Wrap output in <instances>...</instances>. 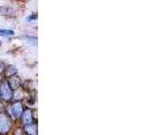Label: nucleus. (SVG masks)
<instances>
[{"label": "nucleus", "mask_w": 149, "mask_h": 135, "mask_svg": "<svg viewBox=\"0 0 149 135\" xmlns=\"http://www.w3.org/2000/svg\"><path fill=\"white\" fill-rule=\"evenodd\" d=\"M11 128V120L9 118L7 114H0V134L6 135Z\"/></svg>", "instance_id": "nucleus-1"}, {"label": "nucleus", "mask_w": 149, "mask_h": 135, "mask_svg": "<svg viewBox=\"0 0 149 135\" xmlns=\"http://www.w3.org/2000/svg\"><path fill=\"white\" fill-rule=\"evenodd\" d=\"M22 110H24V107H22V101H16L9 108V112L11 115L13 120H18L19 117H22Z\"/></svg>", "instance_id": "nucleus-2"}, {"label": "nucleus", "mask_w": 149, "mask_h": 135, "mask_svg": "<svg viewBox=\"0 0 149 135\" xmlns=\"http://www.w3.org/2000/svg\"><path fill=\"white\" fill-rule=\"evenodd\" d=\"M0 97L6 101H9L13 98V90L10 89L7 81H2L0 83Z\"/></svg>", "instance_id": "nucleus-3"}, {"label": "nucleus", "mask_w": 149, "mask_h": 135, "mask_svg": "<svg viewBox=\"0 0 149 135\" xmlns=\"http://www.w3.org/2000/svg\"><path fill=\"white\" fill-rule=\"evenodd\" d=\"M22 125H24V126L29 125V124L33 123V112H31V109L26 108V109H24V110H22Z\"/></svg>", "instance_id": "nucleus-4"}, {"label": "nucleus", "mask_w": 149, "mask_h": 135, "mask_svg": "<svg viewBox=\"0 0 149 135\" xmlns=\"http://www.w3.org/2000/svg\"><path fill=\"white\" fill-rule=\"evenodd\" d=\"M8 84H9V87H10V89H19L20 88V86H22V80H20V78L19 77H17V75H14V77H11V78H9V80L7 81Z\"/></svg>", "instance_id": "nucleus-5"}, {"label": "nucleus", "mask_w": 149, "mask_h": 135, "mask_svg": "<svg viewBox=\"0 0 149 135\" xmlns=\"http://www.w3.org/2000/svg\"><path fill=\"white\" fill-rule=\"evenodd\" d=\"M37 124L36 123H31L29 125L24 126V133L26 135H37Z\"/></svg>", "instance_id": "nucleus-6"}, {"label": "nucleus", "mask_w": 149, "mask_h": 135, "mask_svg": "<svg viewBox=\"0 0 149 135\" xmlns=\"http://www.w3.org/2000/svg\"><path fill=\"white\" fill-rule=\"evenodd\" d=\"M16 73H17V68L15 65H9L5 69V77L6 78H11V77L16 75Z\"/></svg>", "instance_id": "nucleus-7"}, {"label": "nucleus", "mask_w": 149, "mask_h": 135, "mask_svg": "<svg viewBox=\"0 0 149 135\" xmlns=\"http://www.w3.org/2000/svg\"><path fill=\"white\" fill-rule=\"evenodd\" d=\"M22 98H24V90L16 89L15 92H13V98H11V99L17 100V101H20Z\"/></svg>", "instance_id": "nucleus-8"}, {"label": "nucleus", "mask_w": 149, "mask_h": 135, "mask_svg": "<svg viewBox=\"0 0 149 135\" xmlns=\"http://www.w3.org/2000/svg\"><path fill=\"white\" fill-rule=\"evenodd\" d=\"M0 34L3 35V36H13L15 34V32L10 30H0Z\"/></svg>", "instance_id": "nucleus-9"}, {"label": "nucleus", "mask_w": 149, "mask_h": 135, "mask_svg": "<svg viewBox=\"0 0 149 135\" xmlns=\"http://www.w3.org/2000/svg\"><path fill=\"white\" fill-rule=\"evenodd\" d=\"M5 69H6V67H5V63L0 61V75L5 72Z\"/></svg>", "instance_id": "nucleus-10"}, {"label": "nucleus", "mask_w": 149, "mask_h": 135, "mask_svg": "<svg viewBox=\"0 0 149 135\" xmlns=\"http://www.w3.org/2000/svg\"><path fill=\"white\" fill-rule=\"evenodd\" d=\"M0 44H1V43H0Z\"/></svg>", "instance_id": "nucleus-11"}]
</instances>
